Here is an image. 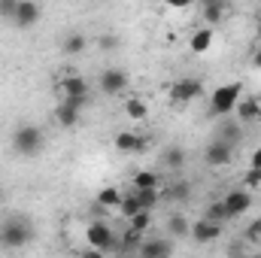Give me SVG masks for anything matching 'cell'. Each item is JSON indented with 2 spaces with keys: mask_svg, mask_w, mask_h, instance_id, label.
<instances>
[{
  "mask_svg": "<svg viewBox=\"0 0 261 258\" xmlns=\"http://www.w3.org/2000/svg\"><path fill=\"white\" fill-rule=\"evenodd\" d=\"M216 140L228 143L231 149H234V146H240V140H243V125H240V122H222V125H219V137H216Z\"/></svg>",
  "mask_w": 261,
  "mask_h": 258,
  "instance_id": "2e32d148",
  "label": "cell"
},
{
  "mask_svg": "<svg viewBox=\"0 0 261 258\" xmlns=\"http://www.w3.org/2000/svg\"><path fill=\"white\" fill-rule=\"evenodd\" d=\"M122 197H125V194L119 192L116 186H107V189L97 192V203L107 207V210H119V207H122Z\"/></svg>",
  "mask_w": 261,
  "mask_h": 258,
  "instance_id": "44dd1931",
  "label": "cell"
},
{
  "mask_svg": "<svg viewBox=\"0 0 261 258\" xmlns=\"http://www.w3.org/2000/svg\"><path fill=\"white\" fill-rule=\"evenodd\" d=\"M200 94H203V82H200V79H179V82H173V88H170V100H173V104H192Z\"/></svg>",
  "mask_w": 261,
  "mask_h": 258,
  "instance_id": "52a82bcc",
  "label": "cell"
},
{
  "mask_svg": "<svg viewBox=\"0 0 261 258\" xmlns=\"http://www.w3.org/2000/svg\"><path fill=\"white\" fill-rule=\"evenodd\" d=\"M140 210H143V207H140V200H137V194H134V192H128L125 197H122V207H119V213H122L128 222L137 216V213H140Z\"/></svg>",
  "mask_w": 261,
  "mask_h": 258,
  "instance_id": "4316f807",
  "label": "cell"
},
{
  "mask_svg": "<svg viewBox=\"0 0 261 258\" xmlns=\"http://www.w3.org/2000/svg\"><path fill=\"white\" fill-rule=\"evenodd\" d=\"M58 91L64 94L61 100L67 104H73V107H85V100H88V94H91V85H88V79L85 76H64V79H58Z\"/></svg>",
  "mask_w": 261,
  "mask_h": 258,
  "instance_id": "5b68a950",
  "label": "cell"
},
{
  "mask_svg": "<svg viewBox=\"0 0 261 258\" xmlns=\"http://www.w3.org/2000/svg\"><path fill=\"white\" fill-rule=\"evenodd\" d=\"M152 228V210H140L134 219H130V231H137V234H146Z\"/></svg>",
  "mask_w": 261,
  "mask_h": 258,
  "instance_id": "83f0119b",
  "label": "cell"
},
{
  "mask_svg": "<svg viewBox=\"0 0 261 258\" xmlns=\"http://www.w3.org/2000/svg\"><path fill=\"white\" fill-rule=\"evenodd\" d=\"M189 192H192V186H189V183H176V186H170L164 194H167V197H173V200H186Z\"/></svg>",
  "mask_w": 261,
  "mask_h": 258,
  "instance_id": "f546056e",
  "label": "cell"
},
{
  "mask_svg": "<svg viewBox=\"0 0 261 258\" xmlns=\"http://www.w3.org/2000/svg\"><path fill=\"white\" fill-rule=\"evenodd\" d=\"M137 258H173V243L167 240H143L137 249Z\"/></svg>",
  "mask_w": 261,
  "mask_h": 258,
  "instance_id": "30bf717a",
  "label": "cell"
},
{
  "mask_svg": "<svg viewBox=\"0 0 261 258\" xmlns=\"http://www.w3.org/2000/svg\"><path fill=\"white\" fill-rule=\"evenodd\" d=\"M249 170H255V173H261V146L249 155Z\"/></svg>",
  "mask_w": 261,
  "mask_h": 258,
  "instance_id": "836d02e7",
  "label": "cell"
},
{
  "mask_svg": "<svg viewBox=\"0 0 261 258\" xmlns=\"http://www.w3.org/2000/svg\"><path fill=\"white\" fill-rule=\"evenodd\" d=\"M85 243H88L91 249L103 252V255L119 252V234H116L107 222H88V228H85Z\"/></svg>",
  "mask_w": 261,
  "mask_h": 258,
  "instance_id": "277c9868",
  "label": "cell"
},
{
  "mask_svg": "<svg viewBox=\"0 0 261 258\" xmlns=\"http://www.w3.org/2000/svg\"><path fill=\"white\" fill-rule=\"evenodd\" d=\"M246 189H252V192L261 189V173H255V170H249V173H246Z\"/></svg>",
  "mask_w": 261,
  "mask_h": 258,
  "instance_id": "d6a6232c",
  "label": "cell"
},
{
  "mask_svg": "<svg viewBox=\"0 0 261 258\" xmlns=\"http://www.w3.org/2000/svg\"><path fill=\"white\" fill-rule=\"evenodd\" d=\"M167 234H170V237H179V240H182V237H189V234H192L189 219H186V216H179V213H173V216L167 219Z\"/></svg>",
  "mask_w": 261,
  "mask_h": 258,
  "instance_id": "ffe728a7",
  "label": "cell"
},
{
  "mask_svg": "<svg viewBox=\"0 0 261 258\" xmlns=\"http://www.w3.org/2000/svg\"><path fill=\"white\" fill-rule=\"evenodd\" d=\"M100 88H103L107 94H122V91L128 88V76H125L122 70H103V73H100Z\"/></svg>",
  "mask_w": 261,
  "mask_h": 258,
  "instance_id": "7c38bea8",
  "label": "cell"
},
{
  "mask_svg": "<svg viewBox=\"0 0 261 258\" xmlns=\"http://www.w3.org/2000/svg\"><path fill=\"white\" fill-rule=\"evenodd\" d=\"M125 113H128L134 122H143L146 113H149V110H146V100H143V97H128V100H125Z\"/></svg>",
  "mask_w": 261,
  "mask_h": 258,
  "instance_id": "d4e9b609",
  "label": "cell"
},
{
  "mask_svg": "<svg viewBox=\"0 0 261 258\" xmlns=\"http://www.w3.org/2000/svg\"><path fill=\"white\" fill-rule=\"evenodd\" d=\"M143 246V234H137V231H125L122 237H119V252H134V249H140Z\"/></svg>",
  "mask_w": 261,
  "mask_h": 258,
  "instance_id": "484cf974",
  "label": "cell"
},
{
  "mask_svg": "<svg viewBox=\"0 0 261 258\" xmlns=\"http://www.w3.org/2000/svg\"><path fill=\"white\" fill-rule=\"evenodd\" d=\"M34 240V225L24 216H6L0 222V246L3 249H21Z\"/></svg>",
  "mask_w": 261,
  "mask_h": 258,
  "instance_id": "6da1fadb",
  "label": "cell"
},
{
  "mask_svg": "<svg viewBox=\"0 0 261 258\" xmlns=\"http://www.w3.org/2000/svg\"><path fill=\"white\" fill-rule=\"evenodd\" d=\"M79 119H82V110H79V107H73V104H67V100H58V107H55V122H58L61 128H76Z\"/></svg>",
  "mask_w": 261,
  "mask_h": 258,
  "instance_id": "5bb4252c",
  "label": "cell"
},
{
  "mask_svg": "<svg viewBox=\"0 0 261 258\" xmlns=\"http://www.w3.org/2000/svg\"><path fill=\"white\" fill-rule=\"evenodd\" d=\"M85 46H88V40H85V34H67V40L61 43V52L64 55H82L85 52Z\"/></svg>",
  "mask_w": 261,
  "mask_h": 258,
  "instance_id": "7402d4cb",
  "label": "cell"
},
{
  "mask_svg": "<svg viewBox=\"0 0 261 258\" xmlns=\"http://www.w3.org/2000/svg\"><path fill=\"white\" fill-rule=\"evenodd\" d=\"M222 207H225L228 219H237V216L249 213V207H252V192H249V189H234V192H228L222 197Z\"/></svg>",
  "mask_w": 261,
  "mask_h": 258,
  "instance_id": "8992f818",
  "label": "cell"
},
{
  "mask_svg": "<svg viewBox=\"0 0 261 258\" xmlns=\"http://www.w3.org/2000/svg\"><path fill=\"white\" fill-rule=\"evenodd\" d=\"M182 164H186V149H179V146L164 149V167L167 170H179Z\"/></svg>",
  "mask_w": 261,
  "mask_h": 258,
  "instance_id": "603a6c76",
  "label": "cell"
},
{
  "mask_svg": "<svg viewBox=\"0 0 261 258\" xmlns=\"http://www.w3.org/2000/svg\"><path fill=\"white\" fill-rule=\"evenodd\" d=\"M243 237H246L249 243H258V240H261V219H255L252 225H246V231H243Z\"/></svg>",
  "mask_w": 261,
  "mask_h": 258,
  "instance_id": "1f68e13d",
  "label": "cell"
},
{
  "mask_svg": "<svg viewBox=\"0 0 261 258\" xmlns=\"http://www.w3.org/2000/svg\"><path fill=\"white\" fill-rule=\"evenodd\" d=\"M258 28H261V15H258Z\"/></svg>",
  "mask_w": 261,
  "mask_h": 258,
  "instance_id": "74e56055",
  "label": "cell"
},
{
  "mask_svg": "<svg viewBox=\"0 0 261 258\" xmlns=\"http://www.w3.org/2000/svg\"><path fill=\"white\" fill-rule=\"evenodd\" d=\"M15 9H18V0H0V18L12 21L15 18Z\"/></svg>",
  "mask_w": 261,
  "mask_h": 258,
  "instance_id": "4dcf8cb0",
  "label": "cell"
},
{
  "mask_svg": "<svg viewBox=\"0 0 261 258\" xmlns=\"http://www.w3.org/2000/svg\"><path fill=\"white\" fill-rule=\"evenodd\" d=\"M252 258H261V252H258V255H252Z\"/></svg>",
  "mask_w": 261,
  "mask_h": 258,
  "instance_id": "f35d334b",
  "label": "cell"
},
{
  "mask_svg": "<svg viewBox=\"0 0 261 258\" xmlns=\"http://www.w3.org/2000/svg\"><path fill=\"white\" fill-rule=\"evenodd\" d=\"M113 143H116L119 152H143V149L149 146V140L140 137V134H134V131H122V134H116Z\"/></svg>",
  "mask_w": 261,
  "mask_h": 258,
  "instance_id": "4fadbf2b",
  "label": "cell"
},
{
  "mask_svg": "<svg viewBox=\"0 0 261 258\" xmlns=\"http://www.w3.org/2000/svg\"><path fill=\"white\" fill-rule=\"evenodd\" d=\"M237 122L243 125V122H258L261 119V100L258 97H240V104H237Z\"/></svg>",
  "mask_w": 261,
  "mask_h": 258,
  "instance_id": "9a60e30c",
  "label": "cell"
},
{
  "mask_svg": "<svg viewBox=\"0 0 261 258\" xmlns=\"http://www.w3.org/2000/svg\"><path fill=\"white\" fill-rule=\"evenodd\" d=\"M200 15H203V24H206V28H213V24H219V21L228 15V6H225V3H219V0H210V3H203Z\"/></svg>",
  "mask_w": 261,
  "mask_h": 258,
  "instance_id": "e0dca14e",
  "label": "cell"
},
{
  "mask_svg": "<svg viewBox=\"0 0 261 258\" xmlns=\"http://www.w3.org/2000/svg\"><path fill=\"white\" fill-rule=\"evenodd\" d=\"M252 64H255V67H258V70H261V49H258V52H255V58H252Z\"/></svg>",
  "mask_w": 261,
  "mask_h": 258,
  "instance_id": "8d00e7d4",
  "label": "cell"
},
{
  "mask_svg": "<svg viewBox=\"0 0 261 258\" xmlns=\"http://www.w3.org/2000/svg\"><path fill=\"white\" fill-rule=\"evenodd\" d=\"M134 194H137V200H140L143 210H155L158 200H161V192L158 189H143V192H134Z\"/></svg>",
  "mask_w": 261,
  "mask_h": 258,
  "instance_id": "f1b7e54d",
  "label": "cell"
},
{
  "mask_svg": "<svg viewBox=\"0 0 261 258\" xmlns=\"http://www.w3.org/2000/svg\"><path fill=\"white\" fill-rule=\"evenodd\" d=\"M161 186V176L155 170H140L134 179H130V189L134 192H143V189H158Z\"/></svg>",
  "mask_w": 261,
  "mask_h": 258,
  "instance_id": "d6986e66",
  "label": "cell"
},
{
  "mask_svg": "<svg viewBox=\"0 0 261 258\" xmlns=\"http://www.w3.org/2000/svg\"><path fill=\"white\" fill-rule=\"evenodd\" d=\"M195 243H210V240H219L222 237V225H213L206 219H197L192 225V234H189Z\"/></svg>",
  "mask_w": 261,
  "mask_h": 258,
  "instance_id": "8fae6325",
  "label": "cell"
},
{
  "mask_svg": "<svg viewBox=\"0 0 261 258\" xmlns=\"http://www.w3.org/2000/svg\"><path fill=\"white\" fill-rule=\"evenodd\" d=\"M116 46H119V40H116V37H103V40H100V49H107V52H110V49H116Z\"/></svg>",
  "mask_w": 261,
  "mask_h": 258,
  "instance_id": "e575fe53",
  "label": "cell"
},
{
  "mask_svg": "<svg viewBox=\"0 0 261 258\" xmlns=\"http://www.w3.org/2000/svg\"><path fill=\"white\" fill-rule=\"evenodd\" d=\"M200 219H206V222H213V225H225V222H228V213H225L222 200H213V203L203 210V216H200Z\"/></svg>",
  "mask_w": 261,
  "mask_h": 258,
  "instance_id": "cb8c5ba5",
  "label": "cell"
},
{
  "mask_svg": "<svg viewBox=\"0 0 261 258\" xmlns=\"http://www.w3.org/2000/svg\"><path fill=\"white\" fill-rule=\"evenodd\" d=\"M231 158H234V149H231L228 143H222V140H213V143L206 146V152H203V161H206L210 167H228Z\"/></svg>",
  "mask_w": 261,
  "mask_h": 258,
  "instance_id": "ba28073f",
  "label": "cell"
},
{
  "mask_svg": "<svg viewBox=\"0 0 261 258\" xmlns=\"http://www.w3.org/2000/svg\"><path fill=\"white\" fill-rule=\"evenodd\" d=\"M213 28H197L195 34H192V40H189V46H192V52L195 55H203V52H210V46H213Z\"/></svg>",
  "mask_w": 261,
  "mask_h": 258,
  "instance_id": "ac0fdd59",
  "label": "cell"
},
{
  "mask_svg": "<svg viewBox=\"0 0 261 258\" xmlns=\"http://www.w3.org/2000/svg\"><path fill=\"white\" fill-rule=\"evenodd\" d=\"M43 146H46V134H43V128H37V125H21V128H15V134H12V152L21 155V158L40 155Z\"/></svg>",
  "mask_w": 261,
  "mask_h": 258,
  "instance_id": "3957f363",
  "label": "cell"
},
{
  "mask_svg": "<svg viewBox=\"0 0 261 258\" xmlns=\"http://www.w3.org/2000/svg\"><path fill=\"white\" fill-rule=\"evenodd\" d=\"M79 258H107L103 255V252H97V249H91V246H88V249H85V252H82V255Z\"/></svg>",
  "mask_w": 261,
  "mask_h": 258,
  "instance_id": "d590c367",
  "label": "cell"
},
{
  "mask_svg": "<svg viewBox=\"0 0 261 258\" xmlns=\"http://www.w3.org/2000/svg\"><path fill=\"white\" fill-rule=\"evenodd\" d=\"M40 15H43V9H40L37 3H31V0H18V9H15L12 24H15V28H34V24L40 21Z\"/></svg>",
  "mask_w": 261,
  "mask_h": 258,
  "instance_id": "9c48e42d",
  "label": "cell"
},
{
  "mask_svg": "<svg viewBox=\"0 0 261 258\" xmlns=\"http://www.w3.org/2000/svg\"><path fill=\"white\" fill-rule=\"evenodd\" d=\"M240 97H243V82H225V85H219V88L210 94V116L228 119V116L237 110Z\"/></svg>",
  "mask_w": 261,
  "mask_h": 258,
  "instance_id": "7a4b0ae2",
  "label": "cell"
}]
</instances>
